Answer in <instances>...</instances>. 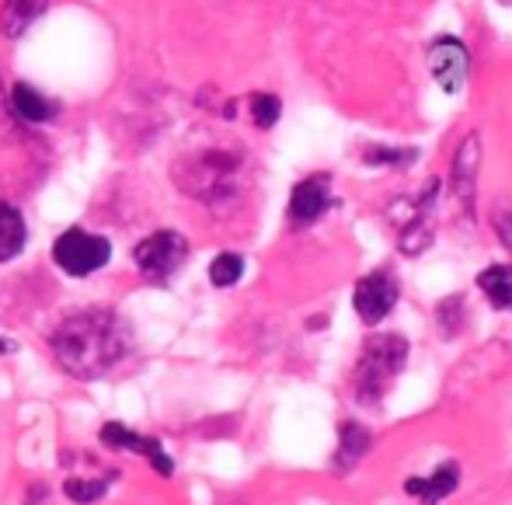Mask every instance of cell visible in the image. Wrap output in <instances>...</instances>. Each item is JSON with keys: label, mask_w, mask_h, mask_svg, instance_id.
I'll use <instances>...</instances> for the list:
<instances>
[{"label": "cell", "mask_w": 512, "mask_h": 505, "mask_svg": "<svg viewBox=\"0 0 512 505\" xmlns=\"http://www.w3.org/2000/svg\"><path fill=\"white\" fill-rule=\"evenodd\" d=\"M53 356L70 377L95 380L119 366L129 352V328L112 310H81L67 317L49 338Z\"/></svg>", "instance_id": "1"}, {"label": "cell", "mask_w": 512, "mask_h": 505, "mask_svg": "<svg viewBox=\"0 0 512 505\" xmlns=\"http://www.w3.org/2000/svg\"><path fill=\"white\" fill-rule=\"evenodd\" d=\"M408 366V338L398 331H380L370 335L359 352L356 363V401L366 408H377L384 394L391 391L394 380L405 373Z\"/></svg>", "instance_id": "2"}, {"label": "cell", "mask_w": 512, "mask_h": 505, "mask_svg": "<svg viewBox=\"0 0 512 505\" xmlns=\"http://www.w3.org/2000/svg\"><path fill=\"white\" fill-rule=\"evenodd\" d=\"M237 171H241V161L234 154H227V150H203V154H192L175 164V182L185 196L216 202L234 192Z\"/></svg>", "instance_id": "3"}, {"label": "cell", "mask_w": 512, "mask_h": 505, "mask_svg": "<svg viewBox=\"0 0 512 505\" xmlns=\"http://www.w3.org/2000/svg\"><path fill=\"white\" fill-rule=\"evenodd\" d=\"M53 262L74 279L95 276L98 269H105V265L112 262V244H108V237H98V234H91V230L70 227L56 237Z\"/></svg>", "instance_id": "4"}, {"label": "cell", "mask_w": 512, "mask_h": 505, "mask_svg": "<svg viewBox=\"0 0 512 505\" xmlns=\"http://www.w3.org/2000/svg\"><path fill=\"white\" fill-rule=\"evenodd\" d=\"M189 258V241L175 230H157V234L143 237L140 244L133 248V262L136 269L143 272L147 279H168L175 276L178 269Z\"/></svg>", "instance_id": "5"}, {"label": "cell", "mask_w": 512, "mask_h": 505, "mask_svg": "<svg viewBox=\"0 0 512 505\" xmlns=\"http://www.w3.org/2000/svg\"><path fill=\"white\" fill-rule=\"evenodd\" d=\"M401 286L391 272H370L356 283V293H352V307H356L359 321L366 328H377L380 321L391 317V310L398 307Z\"/></svg>", "instance_id": "6"}, {"label": "cell", "mask_w": 512, "mask_h": 505, "mask_svg": "<svg viewBox=\"0 0 512 505\" xmlns=\"http://www.w3.org/2000/svg\"><path fill=\"white\" fill-rule=\"evenodd\" d=\"M331 206V182L328 175H310L293 189L290 196V209H286V220H290L293 230H307L328 213Z\"/></svg>", "instance_id": "7"}, {"label": "cell", "mask_w": 512, "mask_h": 505, "mask_svg": "<svg viewBox=\"0 0 512 505\" xmlns=\"http://www.w3.org/2000/svg\"><path fill=\"white\" fill-rule=\"evenodd\" d=\"M102 443L105 446H112V450H129V453H140V457H147L150 460V467H154L161 478H171L175 474V460L164 453V446H161V439H150V436H140V432H133V429H126L122 422H108L102 425Z\"/></svg>", "instance_id": "8"}, {"label": "cell", "mask_w": 512, "mask_h": 505, "mask_svg": "<svg viewBox=\"0 0 512 505\" xmlns=\"http://www.w3.org/2000/svg\"><path fill=\"white\" fill-rule=\"evenodd\" d=\"M429 74L436 77L443 91H460V88H464V81H467V49H464V42L450 39V35H443V39L432 42Z\"/></svg>", "instance_id": "9"}, {"label": "cell", "mask_w": 512, "mask_h": 505, "mask_svg": "<svg viewBox=\"0 0 512 505\" xmlns=\"http://www.w3.org/2000/svg\"><path fill=\"white\" fill-rule=\"evenodd\" d=\"M478 175H481V140L478 133H471L460 143L457 157H453V192L464 202V209H474V189H478Z\"/></svg>", "instance_id": "10"}, {"label": "cell", "mask_w": 512, "mask_h": 505, "mask_svg": "<svg viewBox=\"0 0 512 505\" xmlns=\"http://www.w3.org/2000/svg\"><path fill=\"white\" fill-rule=\"evenodd\" d=\"M457 485H460V464L457 460H446V464H439L429 478H408L405 492L411 499H418V505H439L457 492Z\"/></svg>", "instance_id": "11"}, {"label": "cell", "mask_w": 512, "mask_h": 505, "mask_svg": "<svg viewBox=\"0 0 512 505\" xmlns=\"http://www.w3.org/2000/svg\"><path fill=\"white\" fill-rule=\"evenodd\" d=\"M370 450H373V432L359 422H345L342 429H338V450H335L331 467H335V474H349L356 464H363V457Z\"/></svg>", "instance_id": "12"}, {"label": "cell", "mask_w": 512, "mask_h": 505, "mask_svg": "<svg viewBox=\"0 0 512 505\" xmlns=\"http://www.w3.org/2000/svg\"><path fill=\"white\" fill-rule=\"evenodd\" d=\"M46 4L49 0H4V7H0V32L7 39L25 35L46 14Z\"/></svg>", "instance_id": "13"}, {"label": "cell", "mask_w": 512, "mask_h": 505, "mask_svg": "<svg viewBox=\"0 0 512 505\" xmlns=\"http://www.w3.org/2000/svg\"><path fill=\"white\" fill-rule=\"evenodd\" d=\"M11 108H14V115H21L25 122H46L56 115V101L46 98L28 81H18L11 88Z\"/></svg>", "instance_id": "14"}, {"label": "cell", "mask_w": 512, "mask_h": 505, "mask_svg": "<svg viewBox=\"0 0 512 505\" xmlns=\"http://www.w3.org/2000/svg\"><path fill=\"white\" fill-rule=\"evenodd\" d=\"M28 244V227L25 216L11 206V202H0V262H11L25 251Z\"/></svg>", "instance_id": "15"}, {"label": "cell", "mask_w": 512, "mask_h": 505, "mask_svg": "<svg viewBox=\"0 0 512 505\" xmlns=\"http://www.w3.org/2000/svg\"><path fill=\"white\" fill-rule=\"evenodd\" d=\"M478 290L495 310H512V265H488L478 276Z\"/></svg>", "instance_id": "16"}, {"label": "cell", "mask_w": 512, "mask_h": 505, "mask_svg": "<svg viewBox=\"0 0 512 505\" xmlns=\"http://www.w3.org/2000/svg\"><path fill=\"white\" fill-rule=\"evenodd\" d=\"M241 276H244V258L237 255V251H223V255H216L213 262H209V283L220 286V290L234 286Z\"/></svg>", "instance_id": "17"}, {"label": "cell", "mask_w": 512, "mask_h": 505, "mask_svg": "<svg viewBox=\"0 0 512 505\" xmlns=\"http://www.w3.org/2000/svg\"><path fill=\"white\" fill-rule=\"evenodd\" d=\"M112 478H115V474H112ZM112 478H95V481H88V478H70L67 485H63V492H67L70 502L91 505V502H98L108 492V481H112Z\"/></svg>", "instance_id": "18"}, {"label": "cell", "mask_w": 512, "mask_h": 505, "mask_svg": "<svg viewBox=\"0 0 512 505\" xmlns=\"http://www.w3.org/2000/svg\"><path fill=\"white\" fill-rule=\"evenodd\" d=\"M248 105H251V119H255L258 129H272L279 122V112H283L276 95H251Z\"/></svg>", "instance_id": "19"}, {"label": "cell", "mask_w": 512, "mask_h": 505, "mask_svg": "<svg viewBox=\"0 0 512 505\" xmlns=\"http://www.w3.org/2000/svg\"><path fill=\"white\" fill-rule=\"evenodd\" d=\"M415 157V150H391V147H373L366 150V164H387V168H405V161Z\"/></svg>", "instance_id": "20"}, {"label": "cell", "mask_w": 512, "mask_h": 505, "mask_svg": "<svg viewBox=\"0 0 512 505\" xmlns=\"http://www.w3.org/2000/svg\"><path fill=\"white\" fill-rule=\"evenodd\" d=\"M495 230H499V237H502V244L512 251V213H502L499 220H495Z\"/></svg>", "instance_id": "21"}, {"label": "cell", "mask_w": 512, "mask_h": 505, "mask_svg": "<svg viewBox=\"0 0 512 505\" xmlns=\"http://www.w3.org/2000/svg\"><path fill=\"white\" fill-rule=\"evenodd\" d=\"M0 95H4V91H0Z\"/></svg>", "instance_id": "22"}, {"label": "cell", "mask_w": 512, "mask_h": 505, "mask_svg": "<svg viewBox=\"0 0 512 505\" xmlns=\"http://www.w3.org/2000/svg\"><path fill=\"white\" fill-rule=\"evenodd\" d=\"M506 4H509V0H506Z\"/></svg>", "instance_id": "23"}]
</instances>
